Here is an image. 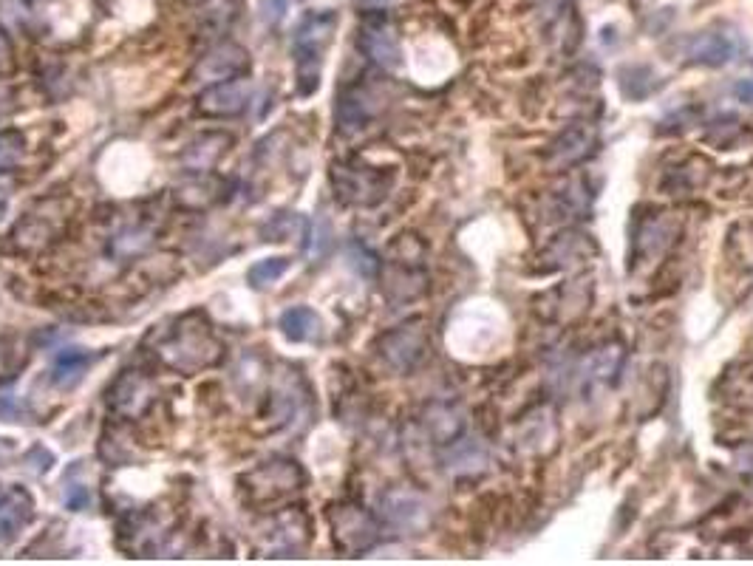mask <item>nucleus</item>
Segmentation results:
<instances>
[{
    "mask_svg": "<svg viewBox=\"0 0 753 566\" xmlns=\"http://www.w3.org/2000/svg\"><path fill=\"white\" fill-rule=\"evenodd\" d=\"M230 148H233V136L230 134H221V131L201 134L182 153V167H185L187 173H193V176L196 173H210L227 156Z\"/></svg>",
    "mask_w": 753,
    "mask_h": 566,
    "instance_id": "nucleus-15",
    "label": "nucleus"
},
{
    "mask_svg": "<svg viewBox=\"0 0 753 566\" xmlns=\"http://www.w3.org/2000/svg\"><path fill=\"white\" fill-rule=\"evenodd\" d=\"M15 453V445H12V439H0V462H6L9 456Z\"/></svg>",
    "mask_w": 753,
    "mask_h": 566,
    "instance_id": "nucleus-34",
    "label": "nucleus"
},
{
    "mask_svg": "<svg viewBox=\"0 0 753 566\" xmlns=\"http://www.w3.org/2000/svg\"><path fill=\"white\" fill-rule=\"evenodd\" d=\"M357 46L369 57L374 66L380 68H400L402 63V46L400 34L394 29V23L383 12H366L363 26L357 32Z\"/></svg>",
    "mask_w": 753,
    "mask_h": 566,
    "instance_id": "nucleus-10",
    "label": "nucleus"
},
{
    "mask_svg": "<svg viewBox=\"0 0 753 566\" xmlns=\"http://www.w3.org/2000/svg\"><path fill=\"white\" fill-rule=\"evenodd\" d=\"M377 351L394 371L408 374L422 366L428 357V332L422 329V323H405L385 332L377 343Z\"/></svg>",
    "mask_w": 753,
    "mask_h": 566,
    "instance_id": "nucleus-9",
    "label": "nucleus"
},
{
    "mask_svg": "<svg viewBox=\"0 0 753 566\" xmlns=\"http://www.w3.org/2000/svg\"><path fill=\"white\" fill-rule=\"evenodd\" d=\"M258 538H261V552H267L269 558H289L309 544L312 524L301 507H281L267 518V527Z\"/></svg>",
    "mask_w": 753,
    "mask_h": 566,
    "instance_id": "nucleus-8",
    "label": "nucleus"
},
{
    "mask_svg": "<svg viewBox=\"0 0 753 566\" xmlns=\"http://www.w3.org/2000/svg\"><path fill=\"white\" fill-rule=\"evenodd\" d=\"M739 97L745 102H751L753 105V83H742L739 85Z\"/></svg>",
    "mask_w": 753,
    "mask_h": 566,
    "instance_id": "nucleus-35",
    "label": "nucleus"
},
{
    "mask_svg": "<svg viewBox=\"0 0 753 566\" xmlns=\"http://www.w3.org/2000/svg\"><path fill=\"white\" fill-rule=\"evenodd\" d=\"M68 218V201L66 199H46L37 201L26 216L20 218L12 230V244L20 252H43L51 247Z\"/></svg>",
    "mask_w": 753,
    "mask_h": 566,
    "instance_id": "nucleus-5",
    "label": "nucleus"
},
{
    "mask_svg": "<svg viewBox=\"0 0 753 566\" xmlns=\"http://www.w3.org/2000/svg\"><path fill=\"white\" fill-rule=\"evenodd\" d=\"M422 428L434 445H456L465 433V414L451 402H431L422 414Z\"/></svg>",
    "mask_w": 753,
    "mask_h": 566,
    "instance_id": "nucleus-16",
    "label": "nucleus"
},
{
    "mask_svg": "<svg viewBox=\"0 0 753 566\" xmlns=\"http://www.w3.org/2000/svg\"><path fill=\"white\" fill-rule=\"evenodd\" d=\"M26 156V139L15 128H3L0 131V173L15 170Z\"/></svg>",
    "mask_w": 753,
    "mask_h": 566,
    "instance_id": "nucleus-27",
    "label": "nucleus"
},
{
    "mask_svg": "<svg viewBox=\"0 0 753 566\" xmlns=\"http://www.w3.org/2000/svg\"><path fill=\"white\" fill-rule=\"evenodd\" d=\"M151 354L159 366L176 374H199L224 360V343L218 340L216 326L204 312H185L162 323L148 337Z\"/></svg>",
    "mask_w": 753,
    "mask_h": 566,
    "instance_id": "nucleus-1",
    "label": "nucleus"
},
{
    "mask_svg": "<svg viewBox=\"0 0 753 566\" xmlns=\"http://www.w3.org/2000/svg\"><path fill=\"white\" fill-rule=\"evenodd\" d=\"M589 153H592V134L586 128H575V131H567L555 142L553 162L561 167L578 165V162H584Z\"/></svg>",
    "mask_w": 753,
    "mask_h": 566,
    "instance_id": "nucleus-22",
    "label": "nucleus"
},
{
    "mask_svg": "<svg viewBox=\"0 0 753 566\" xmlns=\"http://www.w3.org/2000/svg\"><path fill=\"white\" fill-rule=\"evenodd\" d=\"M34 501L26 490L15 487L0 504V544H12L17 533L32 521Z\"/></svg>",
    "mask_w": 753,
    "mask_h": 566,
    "instance_id": "nucleus-18",
    "label": "nucleus"
},
{
    "mask_svg": "<svg viewBox=\"0 0 753 566\" xmlns=\"http://www.w3.org/2000/svg\"><path fill=\"white\" fill-rule=\"evenodd\" d=\"M357 3L363 6V12H388L400 0H357Z\"/></svg>",
    "mask_w": 753,
    "mask_h": 566,
    "instance_id": "nucleus-32",
    "label": "nucleus"
},
{
    "mask_svg": "<svg viewBox=\"0 0 753 566\" xmlns=\"http://www.w3.org/2000/svg\"><path fill=\"white\" fill-rule=\"evenodd\" d=\"M250 74V51L238 43H218L216 49H210L201 57L190 80L204 85L224 83V80H235V77H247Z\"/></svg>",
    "mask_w": 753,
    "mask_h": 566,
    "instance_id": "nucleus-12",
    "label": "nucleus"
},
{
    "mask_svg": "<svg viewBox=\"0 0 753 566\" xmlns=\"http://www.w3.org/2000/svg\"><path fill=\"white\" fill-rule=\"evenodd\" d=\"M66 501L71 510H83V507H88V501H91V493H88V487L74 484V487L66 493Z\"/></svg>",
    "mask_w": 753,
    "mask_h": 566,
    "instance_id": "nucleus-30",
    "label": "nucleus"
},
{
    "mask_svg": "<svg viewBox=\"0 0 753 566\" xmlns=\"http://www.w3.org/2000/svg\"><path fill=\"white\" fill-rule=\"evenodd\" d=\"M156 397H159V388L148 371L125 368L108 388V411L125 422H134L151 411Z\"/></svg>",
    "mask_w": 753,
    "mask_h": 566,
    "instance_id": "nucleus-7",
    "label": "nucleus"
},
{
    "mask_svg": "<svg viewBox=\"0 0 753 566\" xmlns=\"http://www.w3.org/2000/svg\"><path fill=\"white\" fill-rule=\"evenodd\" d=\"M377 111H380V100H377V94L371 91L369 85H346L340 91L335 105L337 128L343 134H357V131H363L369 125L371 119L377 117Z\"/></svg>",
    "mask_w": 753,
    "mask_h": 566,
    "instance_id": "nucleus-13",
    "label": "nucleus"
},
{
    "mask_svg": "<svg viewBox=\"0 0 753 566\" xmlns=\"http://www.w3.org/2000/svg\"><path fill=\"white\" fill-rule=\"evenodd\" d=\"M23 411H26V408L17 400H0V417L6 419V422H20Z\"/></svg>",
    "mask_w": 753,
    "mask_h": 566,
    "instance_id": "nucleus-31",
    "label": "nucleus"
},
{
    "mask_svg": "<svg viewBox=\"0 0 753 566\" xmlns=\"http://www.w3.org/2000/svg\"><path fill=\"white\" fill-rule=\"evenodd\" d=\"M739 51H742L739 34L703 32L688 43L686 54L691 63H700V66H725V63L737 60Z\"/></svg>",
    "mask_w": 753,
    "mask_h": 566,
    "instance_id": "nucleus-14",
    "label": "nucleus"
},
{
    "mask_svg": "<svg viewBox=\"0 0 753 566\" xmlns=\"http://www.w3.org/2000/svg\"><path fill=\"white\" fill-rule=\"evenodd\" d=\"M148 247H151V230H145V227H125L111 241V252L117 258H134V255H142Z\"/></svg>",
    "mask_w": 753,
    "mask_h": 566,
    "instance_id": "nucleus-26",
    "label": "nucleus"
},
{
    "mask_svg": "<svg viewBox=\"0 0 753 566\" xmlns=\"http://www.w3.org/2000/svg\"><path fill=\"white\" fill-rule=\"evenodd\" d=\"M91 363H94V354H88L85 349H63L51 366V383L68 391L83 380Z\"/></svg>",
    "mask_w": 753,
    "mask_h": 566,
    "instance_id": "nucleus-20",
    "label": "nucleus"
},
{
    "mask_svg": "<svg viewBox=\"0 0 753 566\" xmlns=\"http://www.w3.org/2000/svg\"><path fill=\"white\" fill-rule=\"evenodd\" d=\"M292 267V258H286V255H275V258H264V261H255L250 269H247V283H250L252 289H269V286H275V283L284 278L286 272Z\"/></svg>",
    "mask_w": 753,
    "mask_h": 566,
    "instance_id": "nucleus-23",
    "label": "nucleus"
},
{
    "mask_svg": "<svg viewBox=\"0 0 753 566\" xmlns=\"http://www.w3.org/2000/svg\"><path fill=\"white\" fill-rule=\"evenodd\" d=\"M15 68V51H12V40L6 29L0 26V77H6Z\"/></svg>",
    "mask_w": 753,
    "mask_h": 566,
    "instance_id": "nucleus-29",
    "label": "nucleus"
},
{
    "mask_svg": "<svg viewBox=\"0 0 753 566\" xmlns=\"http://www.w3.org/2000/svg\"><path fill=\"white\" fill-rule=\"evenodd\" d=\"M303 484H306V473L289 456H272L241 476L244 496L252 507H261V510H278L295 493H301Z\"/></svg>",
    "mask_w": 753,
    "mask_h": 566,
    "instance_id": "nucleus-3",
    "label": "nucleus"
},
{
    "mask_svg": "<svg viewBox=\"0 0 753 566\" xmlns=\"http://www.w3.org/2000/svg\"><path fill=\"white\" fill-rule=\"evenodd\" d=\"M218 190H221V182H216L207 173H196V179H190L176 190V201L187 210H201V207H210L221 199Z\"/></svg>",
    "mask_w": 753,
    "mask_h": 566,
    "instance_id": "nucleus-21",
    "label": "nucleus"
},
{
    "mask_svg": "<svg viewBox=\"0 0 753 566\" xmlns=\"http://www.w3.org/2000/svg\"><path fill=\"white\" fill-rule=\"evenodd\" d=\"M332 187L335 196L349 207H374L388 196L394 176L385 167L366 165V162H335L332 165Z\"/></svg>",
    "mask_w": 753,
    "mask_h": 566,
    "instance_id": "nucleus-4",
    "label": "nucleus"
},
{
    "mask_svg": "<svg viewBox=\"0 0 753 566\" xmlns=\"http://www.w3.org/2000/svg\"><path fill=\"white\" fill-rule=\"evenodd\" d=\"M29 20V6L23 0H0V26L3 29H20Z\"/></svg>",
    "mask_w": 753,
    "mask_h": 566,
    "instance_id": "nucleus-28",
    "label": "nucleus"
},
{
    "mask_svg": "<svg viewBox=\"0 0 753 566\" xmlns=\"http://www.w3.org/2000/svg\"><path fill=\"white\" fill-rule=\"evenodd\" d=\"M261 233L267 235L269 241H286V238H295V235L309 238V221L298 216V213H278L261 227Z\"/></svg>",
    "mask_w": 753,
    "mask_h": 566,
    "instance_id": "nucleus-25",
    "label": "nucleus"
},
{
    "mask_svg": "<svg viewBox=\"0 0 753 566\" xmlns=\"http://www.w3.org/2000/svg\"><path fill=\"white\" fill-rule=\"evenodd\" d=\"M620 360H623V351L620 346H606L601 349L592 360H589V366L584 368V380L589 383H612L615 380V374H618Z\"/></svg>",
    "mask_w": 753,
    "mask_h": 566,
    "instance_id": "nucleus-24",
    "label": "nucleus"
},
{
    "mask_svg": "<svg viewBox=\"0 0 753 566\" xmlns=\"http://www.w3.org/2000/svg\"><path fill=\"white\" fill-rule=\"evenodd\" d=\"M278 329L284 332L286 340L292 343H315L323 332V323L309 306H292L278 317Z\"/></svg>",
    "mask_w": 753,
    "mask_h": 566,
    "instance_id": "nucleus-19",
    "label": "nucleus"
},
{
    "mask_svg": "<svg viewBox=\"0 0 753 566\" xmlns=\"http://www.w3.org/2000/svg\"><path fill=\"white\" fill-rule=\"evenodd\" d=\"M9 196H12V184H9V179L0 173V213L6 210V204H9Z\"/></svg>",
    "mask_w": 753,
    "mask_h": 566,
    "instance_id": "nucleus-33",
    "label": "nucleus"
},
{
    "mask_svg": "<svg viewBox=\"0 0 753 566\" xmlns=\"http://www.w3.org/2000/svg\"><path fill=\"white\" fill-rule=\"evenodd\" d=\"M383 513L388 524L411 533L428 521V504L414 490H391L383 501Z\"/></svg>",
    "mask_w": 753,
    "mask_h": 566,
    "instance_id": "nucleus-17",
    "label": "nucleus"
},
{
    "mask_svg": "<svg viewBox=\"0 0 753 566\" xmlns=\"http://www.w3.org/2000/svg\"><path fill=\"white\" fill-rule=\"evenodd\" d=\"M252 100V85L247 77H235V80H224V83L207 85L196 100V111L201 117L210 119H230L241 117Z\"/></svg>",
    "mask_w": 753,
    "mask_h": 566,
    "instance_id": "nucleus-11",
    "label": "nucleus"
},
{
    "mask_svg": "<svg viewBox=\"0 0 753 566\" xmlns=\"http://www.w3.org/2000/svg\"><path fill=\"white\" fill-rule=\"evenodd\" d=\"M335 32L337 12H332V9L309 12L298 23L295 37H292V57H295V80H298V94L301 97H312L318 91L323 54L332 46Z\"/></svg>",
    "mask_w": 753,
    "mask_h": 566,
    "instance_id": "nucleus-2",
    "label": "nucleus"
},
{
    "mask_svg": "<svg viewBox=\"0 0 753 566\" xmlns=\"http://www.w3.org/2000/svg\"><path fill=\"white\" fill-rule=\"evenodd\" d=\"M329 527L335 547L346 555H360L369 552L380 541V524L371 516L363 504L354 501H340L329 507Z\"/></svg>",
    "mask_w": 753,
    "mask_h": 566,
    "instance_id": "nucleus-6",
    "label": "nucleus"
}]
</instances>
